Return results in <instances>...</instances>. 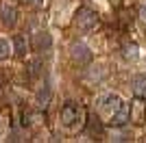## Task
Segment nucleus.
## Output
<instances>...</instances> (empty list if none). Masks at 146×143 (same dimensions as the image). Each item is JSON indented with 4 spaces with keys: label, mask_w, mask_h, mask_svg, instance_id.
Wrapping results in <instances>:
<instances>
[{
    "label": "nucleus",
    "mask_w": 146,
    "mask_h": 143,
    "mask_svg": "<svg viewBox=\"0 0 146 143\" xmlns=\"http://www.w3.org/2000/svg\"><path fill=\"white\" fill-rule=\"evenodd\" d=\"M83 119H85V111L76 102H66L63 104V108H61V121H63V126L72 128L76 121H83Z\"/></svg>",
    "instance_id": "f257e3e1"
},
{
    "label": "nucleus",
    "mask_w": 146,
    "mask_h": 143,
    "mask_svg": "<svg viewBox=\"0 0 146 143\" xmlns=\"http://www.w3.org/2000/svg\"><path fill=\"white\" fill-rule=\"evenodd\" d=\"M74 24L79 26L81 30H92L98 26V13L92 11L90 7H81L76 15H74Z\"/></svg>",
    "instance_id": "f03ea898"
},
{
    "label": "nucleus",
    "mask_w": 146,
    "mask_h": 143,
    "mask_svg": "<svg viewBox=\"0 0 146 143\" xmlns=\"http://www.w3.org/2000/svg\"><path fill=\"white\" fill-rule=\"evenodd\" d=\"M92 50L85 46V43H81V41H76V43H72L70 46V59L76 63V65H87V63H92Z\"/></svg>",
    "instance_id": "7ed1b4c3"
},
{
    "label": "nucleus",
    "mask_w": 146,
    "mask_h": 143,
    "mask_svg": "<svg viewBox=\"0 0 146 143\" xmlns=\"http://www.w3.org/2000/svg\"><path fill=\"white\" fill-rule=\"evenodd\" d=\"M129 121H131V106L122 102V104H120V108H118L116 113H113V115L109 117V124L113 126V128H124V126H127Z\"/></svg>",
    "instance_id": "20e7f679"
},
{
    "label": "nucleus",
    "mask_w": 146,
    "mask_h": 143,
    "mask_svg": "<svg viewBox=\"0 0 146 143\" xmlns=\"http://www.w3.org/2000/svg\"><path fill=\"white\" fill-rule=\"evenodd\" d=\"M52 39H50V33L48 30H37L35 35L31 37V48L35 50V52H44V50H48Z\"/></svg>",
    "instance_id": "39448f33"
},
{
    "label": "nucleus",
    "mask_w": 146,
    "mask_h": 143,
    "mask_svg": "<svg viewBox=\"0 0 146 143\" xmlns=\"http://www.w3.org/2000/svg\"><path fill=\"white\" fill-rule=\"evenodd\" d=\"M0 22L5 24L7 28H13L18 22V9L11 5H2L0 7Z\"/></svg>",
    "instance_id": "423d86ee"
},
{
    "label": "nucleus",
    "mask_w": 146,
    "mask_h": 143,
    "mask_svg": "<svg viewBox=\"0 0 146 143\" xmlns=\"http://www.w3.org/2000/svg\"><path fill=\"white\" fill-rule=\"evenodd\" d=\"M120 104H122V100L118 98V95H107V98H103V100L98 102V108L111 117V115H113L118 108H120Z\"/></svg>",
    "instance_id": "0eeeda50"
},
{
    "label": "nucleus",
    "mask_w": 146,
    "mask_h": 143,
    "mask_svg": "<svg viewBox=\"0 0 146 143\" xmlns=\"http://www.w3.org/2000/svg\"><path fill=\"white\" fill-rule=\"evenodd\" d=\"M131 89H133L135 98H146V76L137 74L131 78Z\"/></svg>",
    "instance_id": "6e6552de"
},
{
    "label": "nucleus",
    "mask_w": 146,
    "mask_h": 143,
    "mask_svg": "<svg viewBox=\"0 0 146 143\" xmlns=\"http://www.w3.org/2000/svg\"><path fill=\"white\" fill-rule=\"evenodd\" d=\"M87 132L92 137H100L103 134V119L98 115H90L87 117Z\"/></svg>",
    "instance_id": "1a4fd4ad"
},
{
    "label": "nucleus",
    "mask_w": 146,
    "mask_h": 143,
    "mask_svg": "<svg viewBox=\"0 0 146 143\" xmlns=\"http://www.w3.org/2000/svg\"><path fill=\"white\" fill-rule=\"evenodd\" d=\"M48 102H50V85L44 83L42 87L37 89V106L46 108V106H48Z\"/></svg>",
    "instance_id": "9d476101"
},
{
    "label": "nucleus",
    "mask_w": 146,
    "mask_h": 143,
    "mask_svg": "<svg viewBox=\"0 0 146 143\" xmlns=\"http://www.w3.org/2000/svg\"><path fill=\"white\" fill-rule=\"evenodd\" d=\"M13 48H15V54H18V56H24L26 50H29L26 37L24 35H15V37H13Z\"/></svg>",
    "instance_id": "9b49d317"
},
{
    "label": "nucleus",
    "mask_w": 146,
    "mask_h": 143,
    "mask_svg": "<svg viewBox=\"0 0 146 143\" xmlns=\"http://www.w3.org/2000/svg\"><path fill=\"white\" fill-rule=\"evenodd\" d=\"M42 61L39 59H33L29 63V65H26V78H37L39 76V74H42Z\"/></svg>",
    "instance_id": "f8f14e48"
},
{
    "label": "nucleus",
    "mask_w": 146,
    "mask_h": 143,
    "mask_svg": "<svg viewBox=\"0 0 146 143\" xmlns=\"http://www.w3.org/2000/svg\"><path fill=\"white\" fill-rule=\"evenodd\" d=\"M122 50H124V56H127V59H137V46H135V43H127Z\"/></svg>",
    "instance_id": "ddd939ff"
},
{
    "label": "nucleus",
    "mask_w": 146,
    "mask_h": 143,
    "mask_svg": "<svg viewBox=\"0 0 146 143\" xmlns=\"http://www.w3.org/2000/svg\"><path fill=\"white\" fill-rule=\"evenodd\" d=\"M9 52H11V48H9V41H7V39H0V61L9 59Z\"/></svg>",
    "instance_id": "4468645a"
},
{
    "label": "nucleus",
    "mask_w": 146,
    "mask_h": 143,
    "mask_svg": "<svg viewBox=\"0 0 146 143\" xmlns=\"http://www.w3.org/2000/svg\"><path fill=\"white\" fill-rule=\"evenodd\" d=\"M26 5H35V7H39V5H44V0H24Z\"/></svg>",
    "instance_id": "2eb2a0df"
},
{
    "label": "nucleus",
    "mask_w": 146,
    "mask_h": 143,
    "mask_svg": "<svg viewBox=\"0 0 146 143\" xmlns=\"http://www.w3.org/2000/svg\"><path fill=\"white\" fill-rule=\"evenodd\" d=\"M2 83H5V78H2V74H0V87H2Z\"/></svg>",
    "instance_id": "dca6fc26"
},
{
    "label": "nucleus",
    "mask_w": 146,
    "mask_h": 143,
    "mask_svg": "<svg viewBox=\"0 0 146 143\" xmlns=\"http://www.w3.org/2000/svg\"><path fill=\"white\" fill-rule=\"evenodd\" d=\"M111 2H120V0H111Z\"/></svg>",
    "instance_id": "f3484780"
}]
</instances>
